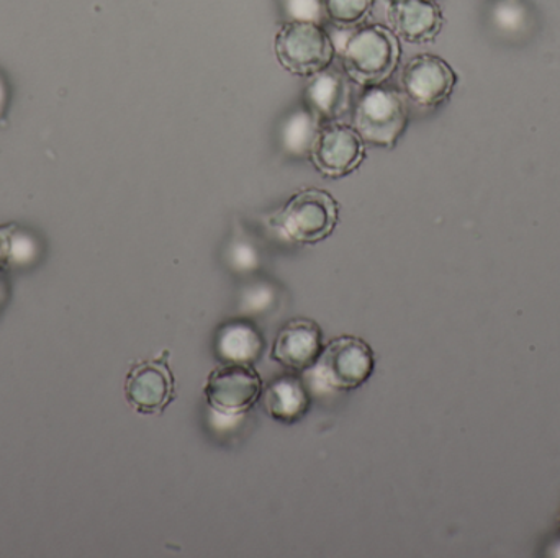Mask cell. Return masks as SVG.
Returning <instances> with one entry per match:
<instances>
[{
	"label": "cell",
	"instance_id": "1",
	"mask_svg": "<svg viewBox=\"0 0 560 558\" xmlns=\"http://www.w3.org/2000/svg\"><path fill=\"white\" fill-rule=\"evenodd\" d=\"M335 26V25H332ZM331 36L336 55L341 58L342 71L349 81L361 87L384 84L397 71L400 62V39L388 26H335Z\"/></svg>",
	"mask_w": 560,
	"mask_h": 558
},
{
	"label": "cell",
	"instance_id": "2",
	"mask_svg": "<svg viewBox=\"0 0 560 558\" xmlns=\"http://www.w3.org/2000/svg\"><path fill=\"white\" fill-rule=\"evenodd\" d=\"M352 127L365 144L390 150L407 130V100L400 92L384 84L365 87L355 102Z\"/></svg>",
	"mask_w": 560,
	"mask_h": 558
},
{
	"label": "cell",
	"instance_id": "3",
	"mask_svg": "<svg viewBox=\"0 0 560 558\" xmlns=\"http://www.w3.org/2000/svg\"><path fill=\"white\" fill-rule=\"evenodd\" d=\"M339 205L325 190L302 189L292 195L271 223L287 239L313 245L331 235L338 225Z\"/></svg>",
	"mask_w": 560,
	"mask_h": 558
},
{
	"label": "cell",
	"instance_id": "4",
	"mask_svg": "<svg viewBox=\"0 0 560 558\" xmlns=\"http://www.w3.org/2000/svg\"><path fill=\"white\" fill-rule=\"evenodd\" d=\"M275 51L283 69L312 78L331 66L336 56L328 29L316 23L283 22L276 33Z\"/></svg>",
	"mask_w": 560,
	"mask_h": 558
},
{
	"label": "cell",
	"instance_id": "5",
	"mask_svg": "<svg viewBox=\"0 0 560 558\" xmlns=\"http://www.w3.org/2000/svg\"><path fill=\"white\" fill-rule=\"evenodd\" d=\"M453 66L441 56H413L401 69L400 82L404 94L411 104L421 108H436L443 105L457 85Z\"/></svg>",
	"mask_w": 560,
	"mask_h": 558
},
{
	"label": "cell",
	"instance_id": "6",
	"mask_svg": "<svg viewBox=\"0 0 560 558\" xmlns=\"http://www.w3.org/2000/svg\"><path fill=\"white\" fill-rule=\"evenodd\" d=\"M310 157L323 176L338 179L361 166L365 159V141L352 124L326 121L319 128Z\"/></svg>",
	"mask_w": 560,
	"mask_h": 558
},
{
	"label": "cell",
	"instance_id": "7",
	"mask_svg": "<svg viewBox=\"0 0 560 558\" xmlns=\"http://www.w3.org/2000/svg\"><path fill=\"white\" fill-rule=\"evenodd\" d=\"M374 351L365 341L341 336L332 341L318 360V376L335 390L361 387L374 372Z\"/></svg>",
	"mask_w": 560,
	"mask_h": 558
},
{
	"label": "cell",
	"instance_id": "8",
	"mask_svg": "<svg viewBox=\"0 0 560 558\" xmlns=\"http://www.w3.org/2000/svg\"><path fill=\"white\" fill-rule=\"evenodd\" d=\"M262 380L249 364H226L209 376L206 396L223 415H238L258 402Z\"/></svg>",
	"mask_w": 560,
	"mask_h": 558
},
{
	"label": "cell",
	"instance_id": "9",
	"mask_svg": "<svg viewBox=\"0 0 560 558\" xmlns=\"http://www.w3.org/2000/svg\"><path fill=\"white\" fill-rule=\"evenodd\" d=\"M167 353L153 360L137 364L128 372L125 395L128 403L143 415L161 413L174 396V376L167 364Z\"/></svg>",
	"mask_w": 560,
	"mask_h": 558
},
{
	"label": "cell",
	"instance_id": "10",
	"mask_svg": "<svg viewBox=\"0 0 560 558\" xmlns=\"http://www.w3.org/2000/svg\"><path fill=\"white\" fill-rule=\"evenodd\" d=\"M387 19L398 39L413 45L434 41L444 26L436 0H388Z\"/></svg>",
	"mask_w": 560,
	"mask_h": 558
},
{
	"label": "cell",
	"instance_id": "11",
	"mask_svg": "<svg viewBox=\"0 0 560 558\" xmlns=\"http://www.w3.org/2000/svg\"><path fill=\"white\" fill-rule=\"evenodd\" d=\"M322 351V330L310 320L290 321L280 330L272 347V357L290 369L312 366Z\"/></svg>",
	"mask_w": 560,
	"mask_h": 558
},
{
	"label": "cell",
	"instance_id": "12",
	"mask_svg": "<svg viewBox=\"0 0 560 558\" xmlns=\"http://www.w3.org/2000/svg\"><path fill=\"white\" fill-rule=\"evenodd\" d=\"M305 104L323 123L336 121L349 108V79L345 72L328 68L308 78Z\"/></svg>",
	"mask_w": 560,
	"mask_h": 558
},
{
	"label": "cell",
	"instance_id": "13",
	"mask_svg": "<svg viewBox=\"0 0 560 558\" xmlns=\"http://www.w3.org/2000/svg\"><path fill=\"white\" fill-rule=\"evenodd\" d=\"M322 124L310 108L290 111L279 127V144L283 153L292 157L310 156Z\"/></svg>",
	"mask_w": 560,
	"mask_h": 558
},
{
	"label": "cell",
	"instance_id": "14",
	"mask_svg": "<svg viewBox=\"0 0 560 558\" xmlns=\"http://www.w3.org/2000/svg\"><path fill=\"white\" fill-rule=\"evenodd\" d=\"M266 413L276 422L295 423L310 406L308 393L293 377H282L268 387L265 393Z\"/></svg>",
	"mask_w": 560,
	"mask_h": 558
},
{
	"label": "cell",
	"instance_id": "15",
	"mask_svg": "<svg viewBox=\"0 0 560 558\" xmlns=\"http://www.w3.org/2000/svg\"><path fill=\"white\" fill-rule=\"evenodd\" d=\"M217 354L229 364H249L261 357L265 343L261 334L249 324L235 323L223 327L217 334Z\"/></svg>",
	"mask_w": 560,
	"mask_h": 558
},
{
	"label": "cell",
	"instance_id": "16",
	"mask_svg": "<svg viewBox=\"0 0 560 558\" xmlns=\"http://www.w3.org/2000/svg\"><path fill=\"white\" fill-rule=\"evenodd\" d=\"M490 23L500 36L522 38L532 32L535 15L526 0H495L490 7Z\"/></svg>",
	"mask_w": 560,
	"mask_h": 558
},
{
	"label": "cell",
	"instance_id": "17",
	"mask_svg": "<svg viewBox=\"0 0 560 558\" xmlns=\"http://www.w3.org/2000/svg\"><path fill=\"white\" fill-rule=\"evenodd\" d=\"M375 0H323L326 20L335 26L354 28L371 15Z\"/></svg>",
	"mask_w": 560,
	"mask_h": 558
},
{
	"label": "cell",
	"instance_id": "18",
	"mask_svg": "<svg viewBox=\"0 0 560 558\" xmlns=\"http://www.w3.org/2000/svg\"><path fill=\"white\" fill-rule=\"evenodd\" d=\"M280 12L285 22L323 25L326 20L323 0H280Z\"/></svg>",
	"mask_w": 560,
	"mask_h": 558
},
{
	"label": "cell",
	"instance_id": "19",
	"mask_svg": "<svg viewBox=\"0 0 560 558\" xmlns=\"http://www.w3.org/2000/svg\"><path fill=\"white\" fill-rule=\"evenodd\" d=\"M36 249L38 248L32 236L12 228L9 236V264H28L35 259Z\"/></svg>",
	"mask_w": 560,
	"mask_h": 558
},
{
	"label": "cell",
	"instance_id": "20",
	"mask_svg": "<svg viewBox=\"0 0 560 558\" xmlns=\"http://www.w3.org/2000/svg\"><path fill=\"white\" fill-rule=\"evenodd\" d=\"M12 226L0 228V271L9 264V236Z\"/></svg>",
	"mask_w": 560,
	"mask_h": 558
},
{
	"label": "cell",
	"instance_id": "21",
	"mask_svg": "<svg viewBox=\"0 0 560 558\" xmlns=\"http://www.w3.org/2000/svg\"><path fill=\"white\" fill-rule=\"evenodd\" d=\"M7 105H9V87H7V82L0 75V118L5 114Z\"/></svg>",
	"mask_w": 560,
	"mask_h": 558
}]
</instances>
